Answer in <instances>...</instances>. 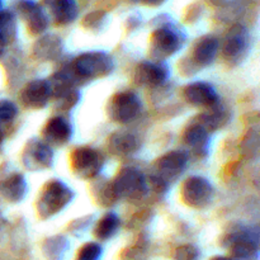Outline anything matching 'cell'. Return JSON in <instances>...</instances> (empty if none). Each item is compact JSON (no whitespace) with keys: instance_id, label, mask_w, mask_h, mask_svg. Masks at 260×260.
I'll return each instance as SVG.
<instances>
[{"instance_id":"6da1fadb","label":"cell","mask_w":260,"mask_h":260,"mask_svg":"<svg viewBox=\"0 0 260 260\" xmlns=\"http://www.w3.org/2000/svg\"><path fill=\"white\" fill-rule=\"evenodd\" d=\"M188 152L172 150L157 157L151 167L147 183L156 192H165L173 183L177 182L188 165Z\"/></svg>"},{"instance_id":"7a4b0ae2","label":"cell","mask_w":260,"mask_h":260,"mask_svg":"<svg viewBox=\"0 0 260 260\" xmlns=\"http://www.w3.org/2000/svg\"><path fill=\"white\" fill-rule=\"evenodd\" d=\"M78 85L86 81L108 76L113 71L114 62L111 55L103 51H88L76 56L68 66Z\"/></svg>"},{"instance_id":"3957f363","label":"cell","mask_w":260,"mask_h":260,"mask_svg":"<svg viewBox=\"0 0 260 260\" xmlns=\"http://www.w3.org/2000/svg\"><path fill=\"white\" fill-rule=\"evenodd\" d=\"M185 33L170 20L160 23L150 36L149 56L151 61L164 62L183 47Z\"/></svg>"},{"instance_id":"277c9868","label":"cell","mask_w":260,"mask_h":260,"mask_svg":"<svg viewBox=\"0 0 260 260\" xmlns=\"http://www.w3.org/2000/svg\"><path fill=\"white\" fill-rule=\"evenodd\" d=\"M74 200V192L58 179L45 183L36 198V212L41 220H48L65 210Z\"/></svg>"},{"instance_id":"5b68a950","label":"cell","mask_w":260,"mask_h":260,"mask_svg":"<svg viewBox=\"0 0 260 260\" xmlns=\"http://www.w3.org/2000/svg\"><path fill=\"white\" fill-rule=\"evenodd\" d=\"M223 245L230 251V260H259L258 229L238 226L223 236Z\"/></svg>"},{"instance_id":"8992f818","label":"cell","mask_w":260,"mask_h":260,"mask_svg":"<svg viewBox=\"0 0 260 260\" xmlns=\"http://www.w3.org/2000/svg\"><path fill=\"white\" fill-rule=\"evenodd\" d=\"M220 52V41L213 35H205L193 43L187 57L180 61L179 66L183 75H193L197 71L207 68L215 61Z\"/></svg>"},{"instance_id":"52a82bcc","label":"cell","mask_w":260,"mask_h":260,"mask_svg":"<svg viewBox=\"0 0 260 260\" xmlns=\"http://www.w3.org/2000/svg\"><path fill=\"white\" fill-rule=\"evenodd\" d=\"M117 198L128 202H139L146 196L149 183L141 170L134 167H124L119 169L112 180Z\"/></svg>"},{"instance_id":"ba28073f","label":"cell","mask_w":260,"mask_h":260,"mask_svg":"<svg viewBox=\"0 0 260 260\" xmlns=\"http://www.w3.org/2000/svg\"><path fill=\"white\" fill-rule=\"evenodd\" d=\"M223 61L230 68L240 65L250 52V33L241 23L231 25L223 37L222 46L220 45Z\"/></svg>"},{"instance_id":"9c48e42d","label":"cell","mask_w":260,"mask_h":260,"mask_svg":"<svg viewBox=\"0 0 260 260\" xmlns=\"http://www.w3.org/2000/svg\"><path fill=\"white\" fill-rule=\"evenodd\" d=\"M141 107V99L135 91H117L107 103V116L114 123H131L139 117Z\"/></svg>"},{"instance_id":"30bf717a","label":"cell","mask_w":260,"mask_h":260,"mask_svg":"<svg viewBox=\"0 0 260 260\" xmlns=\"http://www.w3.org/2000/svg\"><path fill=\"white\" fill-rule=\"evenodd\" d=\"M70 167L76 177L85 180H93L99 177L103 169L104 156L94 147H76L70 154Z\"/></svg>"},{"instance_id":"8fae6325","label":"cell","mask_w":260,"mask_h":260,"mask_svg":"<svg viewBox=\"0 0 260 260\" xmlns=\"http://www.w3.org/2000/svg\"><path fill=\"white\" fill-rule=\"evenodd\" d=\"M212 184L206 178L193 175L180 185V200L185 206L194 210H205L213 200Z\"/></svg>"},{"instance_id":"7c38bea8","label":"cell","mask_w":260,"mask_h":260,"mask_svg":"<svg viewBox=\"0 0 260 260\" xmlns=\"http://www.w3.org/2000/svg\"><path fill=\"white\" fill-rule=\"evenodd\" d=\"M15 13L22 18L29 35L41 36L47 30L50 18L43 5L36 0H17Z\"/></svg>"},{"instance_id":"4fadbf2b","label":"cell","mask_w":260,"mask_h":260,"mask_svg":"<svg viewBox=\"0 0 260 260\" xmlns=\"http://www.w3.org/2000/svg\"><path fill=\"white\" fill-rule=\"evenodd\" d=\"M53 150L42 140H29L22 152V164L29 172L50 169L53 164Z\"/></svg>"},{"instance_id":"5bb4252c","label":"cell","mask_w":260,"mask_h":260,"mask_svg":"<svg viewBox=\"0 0 260 260\" xmlns=\"http://www.w3.org/2000/svg\"><path fill=\"white\" fill-rule=\"evenodd\" d=\"M169 78V68L165 62L157 61H142L134 71V81L142 88L152 89L162 85Z\"/></svg>"},{"instance_id":"9a60e30c","label":"cell","mask_w":260,"mask_h":260,"mask_svg":"<svg viewBox=\"0 0 260 260\" xmlns=\"http://www.w3.org/2000/svg\"><path fill=\"white\" fill-rule=\"evenodd\" d=\"M23 106L28 109L40 111L51 101V86L47 79H33L22 88L19 95Z\"/></svg>"},{"instance_id":"2e32d148","label":"cell","mask_w":260,"mask_h":260,"mask_svg":"<svg viewBox=\"0 0 260 260\" xmlns=\"http://www.w3.org/2000/svg\"><path fill=\"white\" fill-rule=\"evenodd\" d=\"M183 99L196 108H210L220 102L216 89L210 83L193 81L183 88Z\"/></svg>"},{"instance_id":"e0dca14e","label":"cell","mask_w":260,"mask_h":260,"mask_svg":"<svg viewBox=\"0 0 260 260\" xmlns=\"http://www.w3.org/2000/svg\"><path fill=\"white\" fill-rule=\"evenodd\" d=\"M41 135H42V141L50 145L51 147H61L69 144L73 137V126L63 117H51L43 126Z\"/></svg>"},{"instance_id":"ac0fdd59","label":"cell","mask_w":260,"mask_h":260,"mask_svg":"<svg viewBox=\"0 0 260 260\" xmlns=\"http://www.w3.org/2000/svg\"><path fill=\"white\" fill-rule=\"evenodd\" d=\"M50 12L53 23L58 27L69 25L78 18L79 7L76 0H42Z\"/></svg>"},{"instance_id":"d6986e66","label":"cell","mask_w":260,"mask_h":260,"mask_svg":"<svg viewBox=\"0 0 260 260\" xmlns=\"http://www.w3.org/2000/svg\"><path fill=\"white\" fill-rule=\"evenodd\" d=\"M184 145L197 156L205 157L210 150V132L197 122H192L183 132Z\"/></svg>"},{"instance_id":"ffe728a7","label":"cell","mask_w":260,"mask_h":260,"mask_svg":"<svg viewBox=\"0 0 260 260\" xmlns=\"http://www.w3.org/2000/svg\"><path fill=\"white\" fill-rule=\"evenodd\" d=\"M107 147L114 156L124 157L135 154L140 149V140L128 131H116L107 140Z\"/></svg>"},{"instance_id":"44dd1931","label":"cell","mask_w":260,"mask_h":260,"mask_svg":"<svg viewBox=\"0 0 260 260\" xmlns=\"http://www.w3.org/2000/svg\"><path fill=\"white\" fill-rule=\"evenodd\" d=\"M63 51V42L58 36L48 33L42 35L32 47L33 56L41 61L57 60Z\"/></svg>"},{"instance_id":"7402d4cb","label":"cell","mask_w":260,"mask_h":260,"mask_svg":"<svg viewBox=\"0 0 260 260\" xmlns=\"http://www.w3.org/2000/svg\"><path fill=\"white\" fill-rule=\"evenodd\" d=\"M27 193V183L19 173H14L0 182V196L10 203H19Z\"/></svg>"},{"instance_id":"603a6c76","label":"cell","mask_w":260,"mask_h":260,"mask_svg":"<svg viewBox=\"0 0 260 260\" xmlns=\"http://www.w3.org/2000/svg\"><path fill=\"white\" fill-rule=\"evenodd\" d=\"M229 112L222 104L218 102L215 106L205 109V112L197 117V123H200L203 128L208 132H215L216 129L221 128L228 122Z\"/></svg>"},{"instance_id":"cb8c5ba5","label":"cell","mask_w":260,"mask_h":260,"mask_svg":"<svg viewBox=\"0 0 260 260\" xmlns=\"http://www.w3.org/2000/svg\"><path fill=\"white\" fill-rule=\"evenodd\" d=\"M90 193L96 205L102 207H111L118 202L116 193H114L112 180L104 178H95L90 184Z\"/></svg>"},{"instance_id":"d4e9b609","label":"cell","mask_w":260,"mask_h":260,"mask_svg":"<svg viewBox=\"0 0 260 260\" xmlns=\"http://www.w3.org/2000/svg\"><path fill=\"white\" fill-rule=\"evenodd\" d=\"M119 226H121V220L118 216L114 212H107L94 225V238L99 241L109 240L118 233Z\"/></svg>"},{"instance_id":"484cf974","label":"cell","mask_w":260,"mask_h":260,"mask_svg":"<svg viewBox=\"0 0 260 260\" xmlns=\"http://www.w3.org/2000/svg\"><path fill=\"white\" fill-rule=\"evenodd\" d=\"M18 36L17 17L12 10L0 12V45L3 47L12 45Z\"/></svg>"},{"instance_id":"4316f807","label":"cell","mask_w":260,"mask_h":260,"mask_svg":"<svg viewBox=\"0 0 260 260\" xmlns=\"http://www.w3.org/2000/svg\"><path fill=\"white\" fill-rule=\"evenodd\" d=\"M69 249L66 239L61 235L51 236L46 239L42 245V251L48 260H61Z\"/></svg>"},{"instance_id":"83f0119b","label":"cell","mask_w":260,"mask_h":260,"mask_svg":"<svg viewBox=\"0 0 260 260\" xmlns=\"http://www.w3.org/2000/svg\"><path fill=\"white\" fill-rule=\"evenodd\" d=\"M107 19V13L103 10H93V12L88 13L85 17L83 18V24L84 28L90 30H98L101 29L104 25Z\"/></svg>"},{"instance_id":"f1b7e54d","label":"cell","mask_w":260,"mask_h":260,"mask_svg":"<svg viewBox=\"0 0 260 260\" xmlns=\"http://www.w3.org/2000/svg\"><path fill=\"white\" fill-rule=\"evenodd\" d=\"M103 249L98 243H86L79 249L75 260H101Z\"/></svg>"},{"instance_id":"f546056e","label":"cell","mask_w":260,"mask_h":260,"mask_svg":"<svg viewBox=\"0 0 260 260\" xmlns=\"http://www.w3.org/2000/svg\"><path fill=\"white\" fill-rule=\"evenodd\" d=\"M200 250L197 246L192 244H184L178 246L173 253V260H198L200 259Z\"/></svg>"},{"instance_id":"4dcf8cb0","label":"cell","mask_w":260,"mask_h":260,"mask_svg":"<svg viewBox=\"0 0 260 260\" xmlns=\"http://www.w3.org/2000/svg\"><path fill=\"white\" fill-rule=\"evenodd\" d=\"M18 116V107L9 99H0V124L12 122Z\"/></svg>"},{"instance_id":"1f68e13d","label":"cell","mask_w":260,"mask_h":260,"mask_svg":"<svg viewBox=\"0 0 260 260\" xmlns=\"http://www.w3.org/2000/svg\"><path fill=\"white\" fill-rule=\"evenodd\" d=\"M201 13H202V7H201L200 4H197V3H194V4L189 5V7L187 8L185 18H187V20L193 22V20L198 19V18L201 17Z\"/></svg>"},{"instance_id":"d6a6232c","label":"cell","mask_w":260,"mask_h":260,"mask_svg":"<svg viewBox=\"0 0 260 260\" xmlns=\"http://www.w3.org/2000/svg\"><path fill=\"white\" fill-rule=\"evenodd\" d=\"M129 2L136 3V4L146 5V7H159L165 0H129Z\"/></svg>"},{"instance_id":"836d02e7","label":"cell","mask_w":260,"mask_h":260,"mask_svg":"<svg viewBox=\"0 0 260 260\" xmlns=\"http://www.w3.org/2000/svg\"><path fill=\"white\" fill-rule=\"evenodd\" d=\"M7 228H8V221L0 215V241L4 239L5 234H7Z\"/></svg>"},{"instance_id":"e575fe53","label":"cell","mask_w":260,"mask_h":260,"mask_svg":"<svg viewBox=\"0 0 260 260\" xmlns=\"http://www.w3.org/2000/svg\"><path fill=\"white\" fill-rule=\"evenodd\" d=\"M206 4L211 5V7H216V8H221L229 2V0H203Z\"/></svg>"},{"instance_id":"d590c367","label":"cell","mask_w":260,"mask_h":260,"mask_svg":"<svg viewBox=\"0 0 260 260\" xmlns=\"http://www.w3.org/2000/svg\"><path fill=\"white\" fill-rule=\"evenodd\" d=\"M4 139H5L4 131H3V128H2V127H0V149H2L3 144H4Z\"/></svg>"},{"instance_id":"8d00e7d4","label":"cell","mask_w":260,"mask_h":260,"mask_svg":"<svg viewBox=\"0 0 260 260\" xmlns=\"http://www.w3.org/2000/svg\"><path fill=\"white\" fill-rule=\"evenodd\" d=\"M210 260H230L229 259V256H223V255H215L212 256Z\"/></svg>"},{"instance_id":"74e56055","label":"cell","mask_w":260,"mask_h":260,"mask_svg":"<svg viewBox=\"0 0 260 260\" xmlns=\"http://www.w3.org/2000/svg\"><path fill=\"white\" fill-rule=\"evenodd\" d=\"M236 2H239L241 4V3H253V2H255V0H236Z\"/></svg>"},{"instance_id":"f35d334b","label":"cell","mask_w":260,"mask_h":260,"mask_svg":"<svg viewBox=\"0 0 260 260\" xmlns=\"http://www.w3.org/2000/svg\"><path fill=\"white\" fill-rule=\"evenodd\" d=\"M4 48H5V47H3V46L0 45V57H2L3 53H4Z\"/></svg>"},{"instance_id":"ab89813d","label":"cell","mask_w":260,"mask_h":260,"mask_svg":"<svg viewBox=\"0 0 260 260\" xmlns=\"http://www.w3.org/2000/svg\"><path fill=\"white\" fill-rule=\"evenodd\" d=\"M2 7H3V0H0V12H2Z\"/></svg>"}]
</instances>
